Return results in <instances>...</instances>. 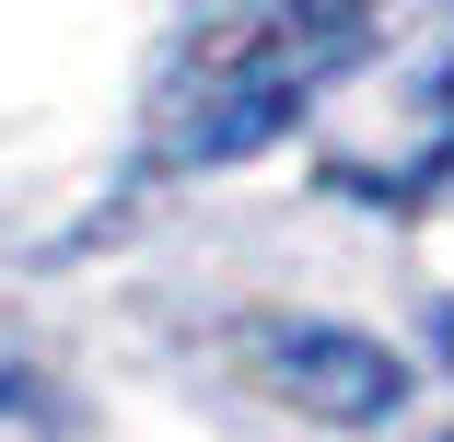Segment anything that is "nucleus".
<instances>
[{"mask_svg": "<svg viewBox=\"0 0 454 442\" xmlns=\"http://www.w3.org/2000/svg\"><path fill=\"white\" fill-rule=\"evenodd\" d=\"M0 442H59V419H47V396L24 373H0Z\"/></svg>", "mask_w": 454, "mask_h": 442, "instance_id": "obj_1", "label": "nucleus"}]
</instances>
